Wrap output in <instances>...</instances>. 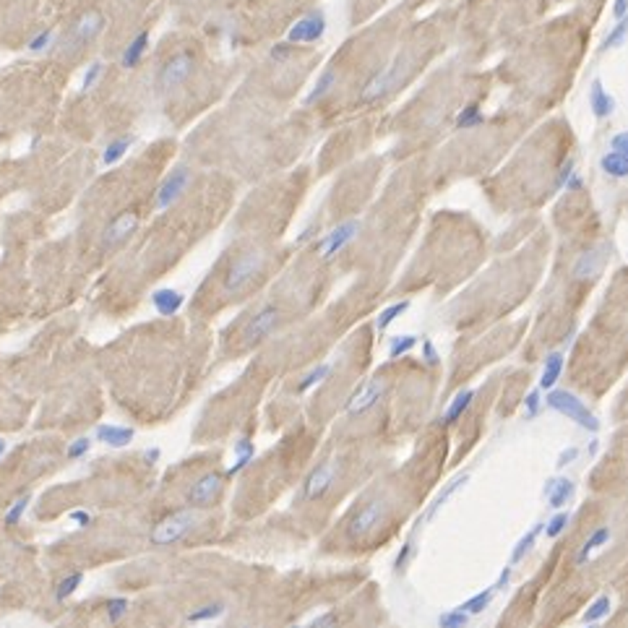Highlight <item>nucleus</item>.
Segmentation results:
<instances>
[{
	"label": "nucleus",
	"instance_id": "f257e3e1",
	"mask_svg": "<svg viewBox=\"0 0 628 628\" xmlns=\"http://www.w3.org/2000/svg\"><path fill=\"white\" fill-rule=\"evenodd\" d=\"M548 407L555 412H561V415H566V417H571L576 425H582V428L589 430V433H597V430H600V420L592 415V410L586 407L584 401L579 399L576 394H571V391L550 389L548 391Z\"/></svg>",
	"mask_w": 628,
	"mask_h": 628
},
{
	"label": "nucleus",
	"instance_id": "f03ea898",
	"mask_svg": "<svg viewBox=\"0 0 628 628\" xmlns=\"http://www.w3.org/2000/svg\"><path fill=\"white\" fill-rule=\"evenodd\" d=\"M195 527V514L193 509H180L170 514L167 519H162L159 524H154L152 532H149V542L157 545V548H164V545H175L177 540L188 537Z\"/></svg>",
	"mask_w": 628,
	"mask_h": 628
},
{
	"label": "nucleus",
	"instance_id": "7ed1b4c3",
	"mask_svg": "<svg viewBox=\"0 0 628 628\" xmlns=\"http://www.w3.org/2000/svg\"><path fill=\"white\" fill-rule=\"evenodd\" d=\"M404 68H407V58L399 55L394 63L386 65L383 71H378V73H376V76L370 78L368 84L363 87L360 99H363V102H376V99H381L383 94H389L391 89L396 87L401 78H404Z\"/></svg>",
	"mask_w": 628,
	"mask_h": 628
},
{
	"label": "nucleus",
	"instance_id": "20e7f679",
	"mask_svg": "<svg viewBox=\"0 0 628 628\" xmlns=\"http://www.w3.org/2000/svg\"><path fill=\"white\" fill-rule=\"evenodd\" d=\"M222 487H225V475L222 472H206L204 477H198L193 485L188 487L185 503L191 509H209V506H214L219 500Z\"/></svg>",
	"mask_w": 628,
	"mask_h": 628
},
{
	"label": "nucleus",
	"instance_id": "39448f33",
	"mask_svg": "<svg viewBox=\"0 0 628 628\" xmlns=\"http://www.w3.org/2000/svg\"><path fill=\"white\" fill-rule=\"evenodd\" d=\"M386 391H389V383L383 378L365 381V383H360L358 389L352 391V396H349L344 404V412L349 417H360V415H365V412L373 410V407L386 396Z\"/></svg>",
	"mask_w": 628,
	"mask_h": 628
},
{
	"label": "nucleus",
	"instance_id": "423d86ee",
	"mask_svg": "<svg viewBox=\"0 0 628 628\" xmlns=\"http://www.w3.org/2000/svg\"><path fill=\"white\" fill-rule=\"evenodd\" d=\"M383 516H386V500L370 498L368 503H363V506L352 514V519L347 524V534H349L352 540H360V537H365L368 532L376 530Z\"/></svg>",
	"mask_w": 628,
	"mask_h": 628
},
{
	"label": "nucleus",
	"instance_id": "0eeeda50",
	"mask_svg": "<svg viewBox=\"0 0 628 628\" xmlns=\"http://www.w3.org/2000/svg\"><path fill=\"white\" fill-rule=\"evenodd\" d=\"M261 266H263V256H261L259 250H248V253H243L240 259L232 261V266L227 269V277H225V290L227 293H238V290H243L245 284L256 277L261 271Z\"/></svg>",
	"mask_w": 628,
	"mask_h": 628
},
{
	"label": "nucleus",
	"instance_id": "6e6552de",
	"mask_svg": "<svg viewBox=\"0 0 628 628\" xmlns=\"http://www.w3.org/2000/svg\"><path fill=\"white\" fill-rule=\"evenodd\" d=\"M279 321H282L279 308H274V305L261 308L259 313L253 315L248 324H245V329H243V344L253 347V344H259V342H263L266 336H271L274 331H277Z\"/></svg>",
	"mask_w": 628,
	"mask_h": 628
},
{
	"label": "nucleus",
	"instance_id": "1a4fd4ad",
	"mask_svg": "<svg viewBox=\"0 0 628 628\" xmlns=\"http://www.w3.org/2000/svg\"><path fill=\"white\" fill-rule=\"evenodd\" d=\"M193 71V53H177L173 55L159 71V91H173L175 87H180L185 78L191 76Z\"/></svg>",
	"mask_w": 628,
	"mask_h": 628
},
{
	"label": "nucleus",
	"instance_id": "9d476101",
	"mask_svg": "<svg viewBox=\"0 0 628 628\" xmlns=\"http://www.w3.org/2000/svg\"><path fill=\"white\" fill-rule=\"evenodd\" d=\"M336 475H339V464L336 462H321L318 466H313L303 482V498L305 500L321 498L326 490L334 485Z\"/></svg>",
	"mask_w": 628,
	"mask_h": 628
},
{
	"label": "nucleus",
	"instance_id": "9b49d317",
	"mask_svg": "<svg viewBox=\"0 0 628 628\" xmlns=\"http://www.w3.org/2000/svg\"><path fill=\"white\" fill-rule=\"evenodd\" d=\"M326 34V16L324 11H313L303 16L300 21H295L287 32V42L290 44H305V42H318Z\"/></svg>",
	"mask_w": 628,
	"mask_h": 628
},
{
	"label": "nucleus",
	"instance_id": "f8f14e48",
	"mask_svg": "<svg viewBox=\"0 0 628 628\" xmlns=\"http://www.w3.org/2000/svg\"><path fill=\"white\" fill-rule=\"evenodd\" d=\"M188 180H191L188 167H175L173 173L162 180V185H159V191L154 195V206L157 209H170L183 195L185 188H188Z\"/></svg>",
	"mask_w": 628,
	"mask_h": 628
},
{
	"label": "nucleus",
	"instance_id": "ddd939ff",
	"mask_svg": "<svg viewBox=\"0 0 628 628\" xmlns=\"http://www.w3.org/2000/svg\"><path fill=\"white\" fill-rule=\"evenodd\" d=\"M360 229V222H355V219H349V222H342V225H336L329 235H326L321 243H318V253H321V259H334L339 250L344 248V245H349L352 240H355V235H358Z\"/></svg>",
	"mask_w": 628,
	"mask_h": 628
},
{
	"label": "nucleus",
	"instance_id": "4468645a",
	"mask_svg": "<svg viewBox=\"0 0 628 628\" xmlns=\"http://www.w3.org/2000/svg\"><path fill=\"white\" fill-rule=\"evenodd\" d=\"M607 261V245H595V248L584 250L579 259L574 261L571 266V277L579 279V282H586V279H595L597 274L602 271Z\"/></svg>",
	"mask_w": 628,
	"mask_h": 628
},
{
	"label": "nucleus",
	"instance_id": "2eb2a0df",
	"mask_svg": "<svg viewBox=\"0 0 628 628\" xmlns=\"http://www.w3.org/2000/svg\"><path fill=\"white\" fill-rule=\"evenodd\" d=\"M102 29H105V16L99 11H87L84 16H78V21L71 29V44H89L102 34Z\"/></svg>",
	"mask_w": 628,
	"mask_h": 628
},
{
	"label": "nucleus",
	"instance_id": "dca6fc26",
	"mask_svg": "<svg viewBox=\"0 0 628 628\" xmlns=\"http://www.w3.org/2000/svg\"><path fill=\"white\" fill-rule=\"evenodd\" d=\"M94 438H97L99 444L110 446V448H125V446L133 444V438H136V430H133V428H128V425L102 423V425H97V430H94Z\"/></svg>",
	"mask_w": 628,
	"mask_h": 628
},
{
	"label": "nucleus",
	"instance_id": "f3484780",
	"mask_svg": "<svg viewBox=\"0 0 628 628\" xmlns=\"http://www.w3.org/2000/svg\"><path fill=\"white\" fill-rule=\"evenodd\" d=\"M136 227H139V217H136V214L125 211V214L115 217L107 225V229H105V248H115V245H120L123 240L130 238V235L136 232Z\"/></svg>",
	"mask_w": 628,
	"mask_h": 628
},
{
	"label": "nucleus",
	"instance_id": "a211bd4d",
	"mask_svg": "<svg viewBox=\"0 0 628 628\" xmlns=\"http://www.w3.org/2000/svg\"><path fill=\"white\" fill-rule=\"evenodd\" d=\"M183 303H185V295L180 290H175V287H159V290L152 293V305L157 308V313L164 315V318L177 313L183 308Z\"/></svg>",
	"mask_w": 628,
	"mask_h": 628
},
{
	"label": "nucleus",
	"instance_id": "6ab92c4d",
	"mask_svg": "<svg viewBox=\"0 0 628 628\" xmlns=\"http://www.w3.org/2000/svg\"><path fill=\"white\" fill-rule=\"evenodd\" d=\"M545 498L550 503V509H564L574 498V482L568 477H550L545 482Z\"/></svg>",
	"mask_w": 628,
	"mask_h": 628
},
{
	"label": "nucleus",
	"instance_id": "aec40b11",
	"mask_svg": "<svg viewBox=\"0 0 628 628\" xmlns=\"http://www.w3.org/2000/svg\"><path fill=\"white\" fill-rule=\"evenodd\" d=\"M589 105H592V115H595L597 120H605L616 112V99H613V94H607L600 78L592 81V89H589Z\"/></svg>",
	"mask_w": 628,
	"mask_h": 628
},
{
	"label": "nucleus",
	"instance_id": "412c9836",
	"mask_svg": "<svg viewBox=\"0 0 628 628\" xmlns=\"http://www.w3.org/2000/svg\"><path fill=\"white\" fill-rule=\"evenodd\" d=\"M146 50H149V32H139L128 42L125 53H123V58H120L123 68H128V71H130V68H136V65L141 63L143 55H146Z\"/></svg>",
	"mask_w": 628,
	"mask_h": 628
},
{
	"label": "nucleus",
	"instance_id": "4be33fe9",
	"mask_svg": "<svg viewBox=\"0 0 628 628\" xmlns=\"http://www.w3.org/2000/svg\"><path fill=\"white\" fill-rule=\"evenodd\" d=\"M130 146H133V136H120V139L107 141V146L102 149V164H105V167L118 164L120 159L130 152Z\"/></svg>",
	"mask_w": 628,
	"mask_h": 628
},
{
	"label": "nucleus",
	"instance_id": "5701e85b",
	"mask_svg": "<svg viewBox=\"0 0 628 628\" xmlns=\"http://www.w3.org/2000/svg\"><path fill=\"white\" fill-rule=\"evenodd\" d=\"M561 373H564V355H561V352H552V355H548V360H545V370H542V376H540V389H545V391L555 389Z\"/></svg>",
	"mask_w": 628,
	"mask_h": 628
},
{
	"label": "nucleus",
	"instance_id": "b1692460",
	"mask_svg": "<svg viewBox=\"0 0 628 628\" xmlns=\"http://www.w3.org/2000/svg\"><path fill=\"white\" fill-rule=\"evenodd\" d=\"M235 456H238V459H235V464L225 472V477L240 475V472L253 462V456H256V446H253V441H250V438H240L238 444H235Z\"/></svg>",
	"mask_w": 628,
	"mask_h": 628
},
{
	"label": "nucleus",
	"instance_id": "393cba45",
	"mask_svg": "<svg viewBox=\"0 0 628 628\" xmlns=\"http://www.w3.org/2000/svg\"><path fill=\"white\" fill-rule=\"evenodd\" d=\"M222 616H225V602H206V605L191 610L185 616V623L188 626H198V623H209V620H217Z\"/></svg>",
	"mask_w": 628,
	"mask_h": 628
},
{
	"label": "nucleus",
	"instance_id": "a878e982",
	"mask_svg": "<svg viewBox=\"0 0 628 628\" xmlns=\"http://www.w3.org/2000/svg\"><path fill=\"white\" fill-rule=\"evenodd\" d=\"M466 482H469V475H459V477H454V480L448 482V487H446L444 493H441V496H438V498H435L433 503H430V511H428V516H425V519H428V521L435 519V514H438V511L444 509L446 503H448V500L454 498L456 493H459V490H462V487H464Z\"/></svg>",
	"mask_w": 628,
	"mask_h": 628
},
{
	"label": "nucleus",
	"instance_id": "bb28decb",
	"mask_svg": "<svg viewBox=\"0 0 628 628\" xmlns=\"http://www.w3.org/2000/svg\"><path fill=\"white\" fill-rule=\"evenodd\" d=\"M472 399H475V391H472V389L459 391L454 399H451V404H448V410H446L444 423L446 425H454L456 420H459V417H462V415L466 412V407L472 404Z\"/></svg>",
	"mask_w": 628,
	"mask_h": 628
},
{
	"label": "nucleus",
	"instance_id": "cd10ccee",
	"mask_svg": "<svg viewBox=\"0 0 628 628\" xmlns=\"http://www.w3.org/2000/svg\"><path fill=\"white\" fill-rule=\"evenodd\" d=\"M607 542H610V527H600V530H595L589 537H586L584 545H582V550H579V555H576V564H586V561H589V555H592L597 548L607 545Z\"/></svg>",
	"mask_w": 628,
	"mask_h": 628
},
{
	"label": "nucleus",
	"instance_id": "c85d7f7f",
	"mask_svg": "<svg viewBox=\"0 0 628 628\" xmlns=\"http://www.w3.org/2000/svg\"><path fill=\"white\" fill-rule=\"evenodd\" d=\"M600 167L602 173L610 175V177H628V157L618 152H607L602 159H600Z\"/></svg>",
	"mask_w": 628,
	"mask_h": 628
},
{
	"label": "nucleus",
	"instance_id": "c756f323",
	"mask_svg": "<svg viewBox=\"0 0 628 628\" xmlns=\"http://www.w3.org/2000/svg\"><path fill=\"white\" fill-rule=\"evenodd\" d=\"M542 532H545V524H534V527H532V530L527 532V534H524V537H521L516 545H514V552H511V564H519L521 558H524V555H527V552L534 548V542H537V537H540Z\"/></svg>",
	"mask_w": 628,
	"mask_h": 628
},
{
	"label": "nucleus",
	"instance_id": "7c9ffc66",
	"mask_svg": "<svg viewBox=\"0 0 628 628\" xmlns=\"http://www.w3.org/2000/svg\"><path fill=\"white\" fill-rule=\"evenodd\" d=\"M493 597H496V586H490V589H482V592H477L475 597H469L464 605L459 607V610H464L466 616H480V613H485L487 605L493 602Z\"/></svg>",
	"mask_w": 628,
	"mask_h": 628
},
{
	"label": "nucleus",
	"instance_id": "2f4dec72",
	"mask_svg": "<svg viewBox=\"0 0 628 628\" xmlns=\"http://www.w3.org/2000/svg\"><path fill=\"white\" fill-rule=\"evenodd\" d=\"M84 584V571H71L68 576H63L58 584H55V600H68V597L78 592V586Z\"/></svg>",
	"mask_w": 628,
	"mask_h": 628
},
{
	"label": "nucleus",
	"instance_id": "473e14b6",
	"mask_svg": "<svg viewBox=\"0 0 628 628\" xmlns=\"http://www.w3.org/2000/svg\"><path fill=\"white\" fill-rule=\"evenodd\" d=\"M610 610H613V602H610V597L607 595H600L592 602V605L586 607V613H584V623H600L602 618H607L610 616Z\"/></svg>",
	"mask_w": 628,
	"mask_h": 628
},
{
	"label": "nucleus",
	"instance_id": "72a5a7b5",
	"mask_svg": "<svg viewBox=\"0 0 628 628\" xmlns=\"http://www.w3.org/2000/svg\"><path fill=\"white\" fill-rule=\"evenodd\" d=\"M407 311H410V300H401V303H394V305H389V308H383L378 315V321H376V329H378V331H386V329H389L401 313H407Z\"/></svg>",
	"mask_w": 628,
	"mask_h": 628
},
{
	"label": "nucleus",
	"instance_id": "f704fd0d",
	"mask_svg": "<svg viewBox=\"0 0 628 628\" xmlns=\"http://www.w3.org/2000/svg\"><path fill=\"white\" fill-rule=\"evenodd\" d=\"M334 81H336L334 71H326L324 76L315 81V87L308 91V97H305V105H315V102H318L321 97H326V94L331 91V87H334Z\"/></svg>",
	"mask_w": 628,
	"mask_h": 628
},
{
	"label": "nucleus",
	"instance_id": "c9c22d12",
	"mask_svg": "<svg viewBox=\"0 0 628 628\" xmlns=\"http://www.w3.org/2000/svg\"><path fill=\"white\" fill-rule=\"evenodd\" d=\"M626 42H628V16L626 19H620V21L616 24V29L607 34L605 42H602V50H620Z\"/></svg>",
	"mask_w": 628,
	"mask_h": 628
},
{
	"label": "nucleus",
	"instance_id": "e433bc0d",
	"mask_svg": "<svg viewBox=\"0 0 628 628\" xmlns=\"http://www.w3.org/2000/svg\"><path fill=\"white\" fill-rule=\"evenodd\" d=\"M29 503H32V493H24L21 498L16 500V503H11V509L6 511V519H3V524H6V527H16V524L24 519V514H26V509H29Z\"/></svg>",
	"mask_w": 628,
	"mask_h": 628
},
{
	"label": "nucleus",
	"instance_id": "4c0bfd02",
	"mask_svg": "<svg viewBox=\"0 0 628 628\" xmlns=\"http://www.w3.org/2000/svg\"><path fill=\"white\" fill-rule=\"evenodd\" d=\"M329 376H331V365H329V363H324V365L313 368L303 381H300V383H297V394H305V391L313 389V386H318V383H321V381H326Z\"/></svg>",
	"mask_w": 628,
	"mask_h": 628
},
{
	"label": "nucleus",
	"instance_id": "58836bf2",
	"mask_svg": "<svg viewBox=\"0 0 628 628\" xmlns=\"http://www.w3.org/2000/svg\"><path fill=\"white\" fill-rule=\"evenodd\" d=\"M415 344H417V336H412V334L394 336L389 342V358L396 360V358H401V355H407L410 349H415Z\"/></svg>",
	"mask_w": 628,
	"mask_h": 628
},
{
	"label": "nucleus",
	"instance_id": "ea45409f",
	"mask_svg": "<svg viewBox=\"0 0 628 628\" xmlns=\"http://www.w3.org/2000/svg\"><path fill=\"white\" fill-rule=\"evenodd\" d=\"M482 120H485L482 110L477 105H469L456 115V128H475V125H482Z\"/></svg>",
	"mask_w": 628,
	"mask_h": 628
},
{
	"label": "nucleus",
	"instance_id": "a19ab883",
	"mask_svg": "<svg viewBox=\"0 0 628 628\" xmlns=\"http://www.w3.org/2000/svg\"><path fill=\"white\" fill-rule=\"evenodd\" d=\"M469 626V616L464 610H448V613H441L438 618V628H466Z\"/></svg>",
	"mask_w": 628,
	"mask_h": 628
},
{
	"label": "nucleus",
	"instance_id": "79ce46f5",
	"mask_svg": "<svg viewBox=\"0 0 628 628\" xmlns=\"http://www.w3.org/2000/svg\"><path fill=\"white\" fill-rule=\"evenodd\" d=\"M105 613H107L110 623H118L120 618L128 613V600L125 597H110L107 605H105Z\"/></svg>",
	"mask_w": 628,
	"mask_h": 628
},
{
	"label": "nucleus",
	"instance_id": "37998d69",
	"mask_svg": "<svg viewBox=\"0 0 628 628\" xmlns=\"http://www.w3.org/2000/svg\"><path fill=\"white\" fill-rule=\"evenodd\" d=\"M568 521H571V516H568L566 511H558V514H555V516H552V519L545 524V534H548L550 540H552V537H561V534H564V530L568 527Z\"/></svg>",
	"mask_w": 628,
	"mask_h": 628
},
{
	"label": "nucleus",
	"instance_id": "c03bdc74",
	"mask_svg": "<svg viewBox=\"0 0 628 628\" xmlns=\"http://www.w3.org/2000/svg\"><path fill=\"white\" fill-rule=\"evenodd\" d=\"M91 451V438H87V435H81V438H76L73 444L68 446V451H65V456L71 459V462H78V459H84V456Z\"/></svg>",
	"mask_w": 628,
	"mask_h": 628
},
{
	"label": "nucleus",
	"instance_id": "a18cd8bd",
	"mask_svg": "<svg viewBox=\"0 0 628 628\" xmlns=\"http://www.w3.org/2000/svg\"><path fill=\"white\" fill-rule=\"evenodd\" d=\"M102 73H105V63H102V60H94V63H91L87 71H84V81H81V89H84V91H87V89H91L99 81V76H102Z\"/></svg>",
	"mask_w": 628,
	"mask_h": 628
},
{
	"label": "nucleus",
	"instance_id": "49530a36",
	"mask_svg": "<svg viewBox=\"0 0 628 628\" xmlns=\"http://www.w3.org/2000/svg\"><path fill=\"white\" fill-rule=\"evenodd\" d=\"M53 42H55V32L53 29H44V32H40L32 42H29V53H44Z\"/></svg>",
	"mask_w": 628,
	"mask_h": 628
},
{
	"label": "nucleus",
	"instance_id": "de8ad7c7",
	"mask_svg": "<svg viewBox=\"0 0 628 628\" xmlns=\"http://www.w3.org/2000/svg\"><path fill=\"white\" fill-rule=\"evenodd\" d=\"M412 555H415V545H412V542H404L399 555H396V561H394V571H396V574H401V571L410 566Z\"/></svg>",
	"mask_w": 628,
	"mask_h": 628
},
{
	"label": "nucleus",
	"instance_id": "09e8293b",
	"mask_svg": "<svg viewBox=\"0 0 628 628\" xmlns=\"http://www.w3.org/2000/svg\"><path fill=\"white\" fill-rule=\"evenodd\" d=\"M305 628H339V616H336L334 610H329V613H321L318 618H313L311 623Z\"/></svg>",
	"mask_w": 628,
	"mask_h": 628
},
{
	"label": "nucleus",
	"instance_id": "8fccbe9b",
	"mask_svg": "<svg viewBox=\"0 0 628 628\" xmlns=\"http://www.w3.org/2000/svg\"><path fill=\"white\" fill-rule=\"evenodd\" d=\"M423 360L428 365H438V363H441V355H438V349H435V344L430 339H425L423 342Z\"/></svg>",
	"mask_w": 628,
	"mask_h": 628
},
{
	"label": "nucleus",
	"instance_id": "3c124183",
	"mask_svg": "<svg viewBox=\"0 0 628 628\" xmlns=\"http://www.w3.org/2000/svg\"><path fill=\"white\" fill-rule=\"evenodd\" d=\"M524 404H527V417H537L540 415V391H530V396L524 399Z\"/></svg>",
	"mask_w": 628,
	"mask_h": 628
},
{
	"label": "nucleus",
	"instance_id": "603ef678",
	"mask_svg": "<svg viewBox=\"0 0 628 628\" xmlns=\"http://www.w3.org/2000/svg\"><path fill=\"white\" fill-rule=\"evenodd\" d=\"M610 146H613V152L628 157V130H623V133H616V136H613V141H610Z\"/></svg>",
	"mask_w": 628,
	"mask_h": 628
},
{
	"label": "nucleus",
	"instance_id": "864d4df0",
	"mask_svg": "<svg viewBox=\"0 0 628 628\" xmlns=\"http://www.w3.org/2000/svg\"><path fill=\"white\" fill-rule=\"evenodd\" d=\"M68 516H71V521H76V524H78V527H81V530H87L89 524H91V516H89V511H84V509L71 511V514H68Z\"/></svg>",
	"mask_w": 628,
	"mask_h": 628
},
{
	"label": "nucleus",
	"instance_id": "5fc2aeb1",
	"mask_svg": "<svg viewBox=\"0 0 628 628\" xmlns=\"http://www.w3.org/2000/svg\"><path fill=\"white\" fill-rule=\"evenodd\" d=\"M576 459H579V448H576V446H568V448H564L561 456H558V466H566L568 462H576Z\"/></svg>",
	"mask_w": 628,
	"mask_h": 628
},
{
	"label": "nucleus",
	"instance_id": "6e6d98bb",
	"mask_svg": "<svg viewBox=\"0 0 628 628\" xmlns=\"http://www.w3.org/2000/svg\"><path fill=\"white\" fill-rule=\"evenodd\" d=\"M290 50H293V44H290V42L274 44V47H271V58H274V60H287Z\"/></svg>",
	"mask_w": 628,
	"mask_h": 628
},
{
	"label": "nucleus",
	"instance_id": "4d7b16f0",
	"mask_svg": "<svg viewBox=\"0 0 628 628\" xmlns=\"http://www.w3.org/2000/svg\"><path fill=\"white\" fill-rule=\"evenodd\" d=\"M159 459H162V448H159V446H152V448L143 451V462H146V466H154Z\"/></svg>",
	"mask_w": 628,
	"mask_h": 628
},
{
	"label": "nucleus",
	"instance_id": "13d9d810",
	"mask_svg": "<svg viewBox=\"0 0 628 628\" xmlns=\"http://www.w3.org/2000/svg\"><path fill=\"white\" fill-rule=\"evenodd\" d=\"M571 175H574V162H566L564 170H561V175H558V183H555V188H564V185L571 180Z\"/></svg>",
	"mask_w": 628,
	"mask_h": 628
},
{
	"label": "nucleus",
	"instance_id": "bf43d9fd",
	"mask_svg": "<svg viewBox=\"0 0 628 628\" xmlns=\"http://www.w3.org/2000/svg\"><path fill=\"white\" fill-rule=\"evenodd\" d=\"M626 16H628V0H616V3H613V19L620 21V19H626Z\"/></svg>",
	"mask_w": 628,
	"mask_h": 628
},
{
	"label": "nucleus",
	"instance_id": "052dcab7",
	"mask_svg": "<svg viewBox=\"0 0 628 628\" xmlns=\"http://www.w3.org/2000/svg\"><path fill=\"white\" fill-rule=\"evenodd\" d=\"M509 582H511V566H506V568L500 571L498 582H496V589H503V586L509 584Z\"/></svg>",
	"mask_w": 628,
	"mask_h": 628
},
{
	"label": "nucleus",
	"instance_id": "680f3d73",
	"mask_svg": "<svg viewBox=\"0 0 628 628\" xmlns=\"http://www.w3.org/2000/svg\"><path fill=\"white\" fill-rule=\"evenodd\" d=\"M582 183H584V180H582V177H579V175H571V180H568V183H566V185H568V188H571V191H579V188H582Z\"/></svg>",
	"mask_w": 628,
	"mask_h": 628
},
{
	"label": "nucleus",
	"instance_id": "e2e57ef3",
	"mask_svg": "<svg viewBox=\"0 0 628 628\" xmlns=\"http://www.w3.org/2000/svg\"><path fill=\"white\" fill-rule=\"evenodd\" d=\"M6 451H8V444H6V438H0V459L6 456Z\"/></svg>",
	"mask_w": 628,
	"mask_h": 628
},
{
	"label": "nucleus",
	"instance_id": "0e129e2a",
	"mask_svg": "<svg viewBox=\"0 0 628 628\" xmlns=\"http://www.w3.org/2000/svg\"><path fill=\"white\" fill-rule=\"evenodd\" d=\"M589 628H600V626H597V623H589Z\"/></svg>",
	"mask_w": 628,
	"mask_h": 628
}]
</instances>
